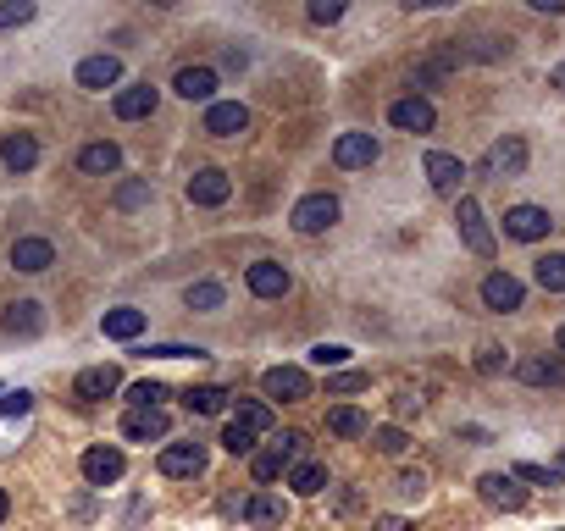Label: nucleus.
Returning <instances> with one entry per match:
<instances>
[{
  "label": "nucleus",
  "mask_w": 565,
  "mask_h": 531,
  "mask_svg": "<svg viewBox=\"0 0 565 531\" xmlns=\"http://www.w3.org/2000/svg\"><path fill=\"white\" fill-rule=\"evenodd\" d=\"M455 233H460V244H466L477 260H493V233H488V216H482V205L471 200V194H460V205H455Z\"/></svg>",
  "instance_id": "f257e3e1"
},
{
  "label": "nucleus",
  "mask_w": 565,
  "mask_h": 531,
  "mask_svg": "<svg viewBox=\"0 0 565 531\" xmlns=\"http://www.w3.org/2000/svg\"><path fill=\"white\" fill-rule=\"evenodd\" d=\"M477 493H482V504H493V509H505V515H516V509H527V487L516 482L510 471H488L477 482Z\"/></svg>",
  "instance_id": "f03ea898"
},
{
  "label": "nucleus",
  "mask_w": 565,
  "mask_h": 531,
  "mask_svg": "<svg viewBox=\"0 0 565 531\" xmlns=\"http://www.w3.org/2000/svg\"><path fill=\"white\" fill-rule=\"evenodd\" d=\"M161 476H172V482L205 476V443H167L161 449Z\"/></svg>",
  "instance_id": "7ed1b4c3"
},
{
  "label": "nucleus",
  "mask_w": 565,
  "mask_h": 531,
  "mask_svg": "<svg viewBox=\"0 0 565 531\" xmlns=\"http://www.w3.org/2000/svg\"><path fill=\"white\" fill-rule=\"evenodd\" d=\"M244 283H250L255 299H283L294 288V277H289V266H283V260H255L250 272H244Z\"/></svg>",
  "instance_id": "20e7f679"
},
{
  "label": "nucleus",
  "mask_w": 565,
  "mask_h": 531,
  "mask_svg": "<svg viewBox=\"0 0 565 531\" xmlns=\"http://www.w3.org/2000/svg\"><path fill=\"white\" fill-rule=\"evenodd\" d=\"M554 216L543 211V205H510L505 211V233L521 238V244H538V238H549Z\"/></svg>",
  "instance_id": "39448f33"
},
{
  "label": "nucleus",
  "mask_w": 565,
  "mask_h": 531,
  "mask_svg": "<svg viewBox=\"0 0 565 531\" xmlns=\"http://www.w3.org/2000/svg\"><path fill=\"white\" fill-rule=\"evenodd\" d=\"M261 388H266V399H283V404L311 399V377H305L300 366H272V371L261 377Z\"/></svg>",
  "instance_id": "423d86ee"
},
{
  "label": "nucleus",
  "mask_w": 565,
  "mask_h": 531,
  "mask_svg": "<svg viewBox=\"0 0 565 531\" xmlns=\"http://www.w3.org/2000/svg\"><path fill=\"white\" fill-rule=\"evenodd\" d=\"M388 122H394L399 133H433L438 111H433V100L405 95V100H394V106H388Z\"/></svg>",
  "instance_id": "0eeeda50"
},
{
  "label": "nucleus",
  "mask_w": 565,
  "mask_h": 531,
  "mask_svg": "<svg viewBox=\"0 0 565 531\" xmlns=\"http://www.w3.org/2000/svg\"><path fill=\"white\" fill-rule=\"evenodd\" d=\"M300 233H327V227L338 222V200L333 194H305L300 205H294V216H289Z\"/></svg>",
  "instance_id": "6e6552de"
},
{
  "label": "nucleus",
  "mask_w": 565,
  "mask_h": 531,
  "mask_svg": "<svg viewBox=\"0 0 565 531\" xmlns=\"http://www.w3.org/2000/svg\"><path fill=\"white\" fill-rule=\"evenodd\" d=\"M244 128H250V111H244L239 100H211V106H205V133H211V139H239Z\"/></svg>",
  "instance_id": "1a4fd4ad"
},
{
  "label": "nucleus",
  "mask_w": 565,
  "mask_h": 531,
  "mask_svg": "<svg viewBox=\"0 0 565 531\" xmlns=\"http://www.w3.org/2000/svg\"><path fill=\"white\" fill-rule=\"evenodd\" d=\"M377 155H383V144H377L372 133H338V144H333V161L344 166V172H361Z\"/></svg>",
  "instance_id": "9d476101"
},
{
  "label": "nucleus",
  "mask_w": 565,
  "mask_h": 531,
  "mask_svg": "<svg viewBox=\"0 0 565 531\" xmlns=\"http://www.w3.org/2000/svg\"><path fill=\"white\" fill-rule=\"evenodd\" d=\"M516 377L527 388H565V354H527L516 366Z\"/></svg>",
  "instance_id": "9b49d317"
},
{
  "label": "nucleus",
  "mask_w": 565,
  "mask_h": 531,
  "mask_svg": "<svg viewBox=\"0 0 565 531\" xmlns=\"http://www.w3.org/2000/svg\"><path fill=\"white\" fill-rule=\"evenodd\" d=\"M122 471H128V460H122V449H111V443H100V449L84 454V482H89V487L122 482Z\"/></svg>",
  "instance_id": "f8f14e48"
},
{
  "label": "nucleus",
  "mask_w": 565,
  "mask_h": 531,
  "mask_svg": "<svg viewBox=\"0 0 565 531\" xmlns=\"http://www.w3.org/2000/svg\"><path fill=\"white\" fill-rule=\"evenodd\" d=\"M167 432H172L167 410H128L122 415V437H128V443H161Z\"/></svg>",
  "instance_id": "ddd939ff"
},
{
  "label": "nucleus",
  "mask_w": 565,
  "mask_h": 531,
  "mask_svg": "<svg viewBox=\"0 0 565 531\" xmlns=\"http://www.w3.org/2000/svg\"><path fill=\"white\" fill-rule=\"evenodd\" d=\"M521 166H527V139H499L482 155V177H521Z\"/></svg>",
  "instance_id": "4468645a"
},
{
  "label": "nucleus",
  "mask_w": 565,
  "mask_h": 531,
  "mask_svg": "<svg viewBox=\"0 0 565 531\" xmlns=\"http://www.w3.org/2000/svg\"><path fill=\"white\" fill-rule=\"evenodd\" d=\"M233 194V177L222 172V166H200V172L189 177V205H222Z\"/></svg>",
  "instance_id": "2eb2a0df"
},
{
  "label": "nucleus",
  "mask_w": 565,
  "mask_h": 531,
  "mask_svg": "<svg viewBox=\"0 0 565 531\" xmlns=\"http://www.w3.org/2000/svg\"><path fill=\"white\" fill-rule=\"evenodd\" d=\"M117 388H122V371H117V366H89V371H78V382H73V393H78L84 404L111 399Z\"/></svg>",
  "instance_id": "dca6fc26"
},
{
  "label": "nucleus",
  "mask_w": 565,
  "mask_h": 531,
  "mask_svg": "<svg viewBox=\"0 0 565 531\" xmlns=\"http://www.w3.org/2000/svg\"><path fill=\"white\" fill-rule=\"evenodd\" d=\"M521 299H527V288H521L510 272H488L482 277V305L488 310H521Z\"/></svg>",
  "instance_id": "f3484780"
},
{
  "label": "nucleus",
  "mask_w": 565,
  "mask_h": 531,
  "mask_svg": "<svg viewBox=\"0 0 565 531\" xmlns=\"http://www.w3.org/2000/svg\"><path fill=\"white\" fill-rule=\"evenodd\" d=\"M427 183H433L438 194H449V200H460V183H466V166H460L455 155L433 150V155H427Z\"/></svg>",
  "instance_id": "a211bd4d"
},
{
  "label": "nucleus",
  "mask_w": 565,
  "mask_h": 531,
  "mask_svg": "<svg viewBox=\"0 0 565 531\" xmlns=\"http://www.w3.org/2000/svg\"><path fill=\"white\" fill-rule=\"evenodd\" d=\"M50 260H56L50 238H17V244H12V266H17L23 277H39V272H50Z\"/></svg>",
  "instance_id": "6ab92c4d"
},
{
  "label": "nucleus",
  "mask_w": 565,
  "mask_h": 531,
  "mask_svg": "<svg viewBox=\"0 0 565 531\" xmlns=\"http://www.w3.org/2000/svg\"><path fill=\"white\" fill-rule=\"evenodd\" d=\"M39 327H45V310H39L34 299H17V305H6V316H0V332H12V338H34Z\"/></svg>",
  "instance_id": "aec40b11"
},
{
  "label": "nucleus",
  "mask_w": 565,
  "mask_h": 531,
  "mask_svg": "<svg viewBox=\"0 0 565 531\" xmlns=\"http://www.w3.org/2000/svg\"><path fill=\"white\" fill-rule=\"evenodd\" d=\"M156 83H128V89H122L117 95V117L122 122H139V117H150V111H156Z\"/></svg>",
  "instance_id": "412c9836"
},
{
  "label": "nucleus",
  "mask_w": 565,
  "mask_h": 531,
  "mask_svg": "<svg viewBox=\"0 0 565 531\" xmlns=\"http://www.w3.org/2000/svg\"><path fill=\"white\" fill-rule=\"evenodd\" d=\"M100 332H106V338H117V343H133L139 332H145V310H133V305L106 310V316H100Z\"/></svg>",
  "instance_id": "4be33fe9"
},
{
  "label": "nucleus",
  "mask_w": 565,
  "mask_h": 531,
  "mask_svg": "<svg viewBox=\"0 0 565 531\" xmlns=\"http://www.w3.org/2000/svg\"><path fill=\"white\" fill-rule=\"evenodd\" d=\"M172 89H178L183 100H205V106H211V95H217V72L211 67H183L178 78H172Z\"/></svg>",
  "instance_id": "5701e85b"
},
{
  "label": "nucleus",
  "mask_w": 565,
  "mask_h": 531,
  "mask_svg": "<svg viewBox=\"0 0 565 531\" xmlns=\"http://www.w3.org/2000/svg\"><path fill=\"white\" fill-rule=\"evenodd\" d=\"M117 78H122V61L117 56H84V61H78V83H84V89H111Z\"/></svg>",
  "instance_id": "b1692460"
},
{
  "label": "nucleus",
  "mask_w": 565,
  "mask_h": 531,
  "mask_svg": "<svg viewBox=\"0 0 565 531\" xmlns=\"http://www.w3.org/2000/svg\"><path fill=\"white\" fill-rule=\"evenodd\" d=\"M78 166H84L89 177H111L122 166V150L111 139H100V144H84V150H78Z\"/></svg>",
  "instance_id": "393cba45"
},
{
  "label": "nucleus",
  "mask_w": 565,
  "mask_h": 531,
  "mask_svg": "<svg viewBox=\"0 0 565 531\" xmlns=\"http://www.w3.org/2000/svg\"><path fill=\"white\" fill-rule=\"evenodd\" d=\"M0 161L12 166V172H28V166L39 161V144H34V133H6V139H0Z\"/></svg>",
  "instance_id": "a878e982"
},
{
  "label": "nucleus",
  "mask_w": 565,
  "mask_h": 531,
  "mask_svg": "<svg viewBox=\"0 0 565 531\" xmlns=\"http://www.w3.org/2000/svg\"><path fill=\"white\" fill-rule=\"evenodd\" d=\"M228 399H233V393L217 388V382H200V388L183 393V404H189L194 415H222V410H228Z\"/></svg>",
  "instance_id": "bb28decb"
},
{
  "label": "nucleus",
  "mask_w": 565,
  "mask_h": 531,
  "mask_svg": "<svg viewBox=\"0 0 565 531\" xmlns=\"http://www.w3.org/2000/svg\"><path fill=\"white\" fill-rule=\"evenodd\" d=\"M327 432L333 437H372V421L355 404H338V410H327Z\"/></svg>",
  "instance_id": "cd10ccee"
},
{
  "label": "nucleus",
  "mask_w": 565,
  "mask_h": 531,
  "mask_svg": "<svg viewBox=\"0 0 565 531\" xmlns=\"http://www.w3.org/2000/svg\"><path fill=\"white\" fill-rule=\"evenodd\" d=\"M283 515H289V504L277 493H255L250 504H244V520H250V526H283Z\"/></svg>",
  "instance_id": "c85d7f7f"
},
{
  "label": "nucleus",
  "mask_w": 565,
  "mask_h": 531,
  "mask_svg": "<svg viewBox=\"0 0 565 531\" xmlns=\"http://www.w3.org/2000/svg\"><path fill=\"white\" fill-rule=\"evenodd\" d=\"M233 426H244V432H255V437L272 432V404L266 399H244L239 410H233Z\"/></svg>",
  "instance_id": "c756f323"
},
{
  "label": "nucleus",
  "mask_w": 565,
  "mask_h": 531,
  "mask_svg": "<svg viewBox=\"0 0 565 531\" xmlns=\"http://www.w3.org/2000/svg\"><path fill=\"white\" fill-rule=\"evenodd\" d=\"M289 487H294V493H300V498H316V493H322V487H327V471H322V465H316V460H300V465H294V471H289Z\"/></svg>",
  "instance_id": "7c9ffc66"
},
{
  "label": "nucleus",
  "mask_w": 565,
  "mask_h": 531,
  "mask_svg": "<svg viewBox=\"0 0 565 531\" xmlns=\"http://www.w3.org/2000/svg\"><path fill=\"white\" fill-rule=\"evenodd\" d=\"M532 277H538L543 294H565V255H543V260H532Z\"/></svg>",
  "instance_id": "2f4dec72"
},
{
  "label": "nucleus",
  "mask_w": 565,
  "mask_h": 531,
  "mask_svg": "<svg viewBox=\"0 0 565 531\" xmlns=\"http://www.w3.org/2000/svg\"><path fill=\"white\" fill-rule=\"evenodd\" d=\"M250 471H255V482H277V476H289L294 465L283 460V454H277V443H272V449H261V454L250 460Z\"/></svg>",
  "instance_id": "473e14b6"
},
{
  "label": "nucleus",
  "mask_w": 565,
  "mask_h": 531,
  "mask_svg": "<svg viewBox=\"0 0 565 531\" xmlns=\"http://www.w3.org/2000/svg\"><path fill=\"white\" fill-rule=\"evenodd\" d=\"M161 399H167L161 382H133L128 388V410H161Z\"/></svg>",
  "instance_id": "72a5a7b5"
},
{
  "label": "nucleus",
  "mask_w": 565,
  "mask_h": 531,
  "mask_svg": "<svg viewBox=\"0 0 565 531\" xmlns=\"http://www.w3.org/2000/svg\"><path fill=\"white\" fill-rule=\"evenodd\" d=\"M183 305L189 310H222V283H189Z\"/></svg>",
  "instance_id": "f704fd0d"
},
{
  "label": "nucleus",
  "mask_w": 565,
  "mask_h": 531,
  "mask_svg": "<svg viewBox=\"0 0 565 531\" xmlns=\"http://www.w3.org/2000/svg\"><path fill=\"white\" fill-rule=\"evenodd\" d=\"M405 443H410V437L399 432V426H377V432H372V449L388 454V460H399V454H405Z\"/></svg>",
  "instance_id": "c9c22d12"
},
{
  "label": "nucleus",
  "mask_w": 565,
  "mask_h": 531,
  "mask_svg": "<svg viewBox=\"0 0 565 531\" xmlns=\"http://www.w3.org/2000/svg\"><path fill=\"white\" fill-rule=\"evenodd\" d=\"M34 23V0H0V28H23Z\"/></svg>",
  "instance_id": "e433bc0d"
},
{
  "label": "nucleus",
  "mask_w": 565,
  "mask_h": 531,
  "mask_svg": "<svg viewBox=\"0 0 565 531\" xmlns=\"http://www.w3.org/2000/svg\"><path fill=\"white\" fill-rule=\"evenodd\" d=\"M28 410H34V393H23V388L0 393V415H6V421H23Z\"/></svg>",
  "instance_id": "4c0bfd02"
},
{
  "label": "nucleus",
  "mask_w": 565,
  "mask_h": 531,
  "mask_svg": "<svg viewBox=\"0 0 565 531\" xmlns=\"http://www.w3.org/2000/svg\"><path fill=\"white\" fill-rule=\"evenodd\" d=\"M344 360H349L344 343H316V349H311V366H322V371H338Z\"/></svg>",
  "instance_id": "58836bf2"
},
{
  "label": "nucleus",
  "mask_w": 565,
  "mask_h": 531,
  "mask_svg": "<svg viewBox=\"0 0 565 531\" xmlns=\"http://www.w3.org/2000/svg\"><path fill=\"white\" fill-rule=\"evenodd\" d=\"M305 449H311V437H305V432H283V437H277V454H283L289 465H300Z\"/></svg>",
  "instance_id": "ea45409f"
},
{
  "label": "nucleus",
  "mask_w": 565,
  "mask_h": 531,
  "mask_svg": "<svg viewBox=\"0 0 565 531\" xmlns=\"http://www.w3.org/2000/svg\"><path fill=\"white\" fill-rule=\"evenodd\" d=\"M305 17H311L316 28H327V23H338V17H344V0H311V6H305Z\"/></svg>",
  "instance_id": "a19ab883"
},
{
  "label": "nucleus",
  "mask_w": 565,
  "mask_h": 531,
  "mask_svg": "<svg viewBox=\"0 0 565 531\" xmlns=\"http://www.w3.org/2000/svg\"><path fill=\"white\" fill-rule=\"evenodd\" d=\"M117 205H122V211H139V205H150V183H139V177H133V183H122V189H117Z\"/></svg>",
  "instance_id": "79ce46f5"
},
{
  "label": "nucleus",
  "mask_w": 565,
  "mask_h": 531,
  "mask_svg": "<svg viewBox=\"0 0 565 531\" xmlns=\"http://www.w3.org/2000/svg\"><path fill=\"white\" fill-rule=\"evenodd\" d=\"M477 371L482 377H499V371H505V349H499V343H482L477 349Z\"/></svg>",
  "instance_id": "37998d69"
},
{
  "label": "nucleus",
  "mask_w": 565,
  "mask_h": 531,
  "mask_svg": "<svg viewBox=\"0 0 565 531\" xmlns=\"http://www.w3.org/2000/svg\"><path fill=\"white\" fill-rule=\"evenodd\" d=\"M222 449H228V454H255V432H244V426L228 421V432H222Z\"/></svg>",
  "instance_id": "c03bdc74"
},
{
  "label": "nucleus",
  "mask_w": 565,
  "mask_h": 531,
  "mask_svg": "<svg viewBox=\"0 0 565 531\" xmlns=\"http://www.w3.org/2000/svg\"><path fill=\"white\" fill-rule=\"evenodd\" d=\"M510 476H516V482H538V487H554V482H560V476H554L549 465H516Z\"/></svg>",
  "instance_id": "a18cd8bd"
},
{
  "label": "nucleus",
  "mask_w": 565,
  "mask_h": 531,
  "mask_svg": "<svg viewBox=\"0 0 565 531\" xmlns=\"http://www.w3.org/2000/svg\"><path fill=\"white\" fill-rule=\"evenodd\" d=\"M366 377L361 371H338V377H327V393H361Z\"/></svg>",
  "instance_id": "49530a36"
},
{
  "label": "nucleus",
  "mask_w": 565,
  "mask_h": 531,
  "mask_svg": "<svg viewBox=\"0 0 565 531\" xmlns=\"http://www.w3.org/2000/svg\"><path fill=\"white\" fill-rule=\"evenodd\" d=\"M139 354H156V360H189V354H200V349H189V343H156V349H139Z\"/></svg>",
  "instance_id": "de8ad7c7"
},
{
  "label": "nucleus",
  "mask_w": 565,
  "mask_h": 531,
  "mask_svg": "<svg viewBox=\"0 0 565 531\" xmlns=\"http://www.w3.org/2000/svg\"><path fill=\"white\" fill-rule=\"evenodd\" d=\"M399 493L421 498V493H427V471H399Z\"/></svg>",
  "instance_id": "09e8293b"
},
{
  "label": "nucleus",
  "mask_w": 565,
  "mask_h": 531,
  "mask_svg": "<svg viewBox=\"0 0 565 531\" xmlns=\"http://www.w3.org/2000/svg\"><path fill=\"white\" fill-rule=\"evenodd\" d=\"M372 531H410V526H405L399 515H377V520H372Z\"/></svg>",
  "instance_id": "8fccbe9b"
},
{
  "label": "nucleus",
  "mask_w": 565,
  "mask_h": 531,
  "mask_svg": "<svg viewBox=\"0 0 565 531\" xmlns=\"http://www.w3.org/2000/svg\"><path fill=\"white\" fill-rule=\"evenodd\" d=\"M549 89H560V95H565V61H560V67H554V72H549Z\"/></svg>",
  "instance_id": "3c124183"
},
{
  "label": "nucleus",
  "mask_w": 565,
  "mask_h": 531,
  "mask_svg": "<svg viewBox=\"0 0 565 531\" xmlns=\"http://www.w3.org/2000/svg\"><path fill=\"white\" fill-rule=\"evenodd\" d=\"M554 354H565V327H560V332H554Z\"/></svg>",
  "instance_id": "603ef678"
},
{
  "label": "nucleus",
  "mask_w": 565,
  "mask_h": 531,
  "mask_svg": "<svg viewBox=\"0 0 565 531\" xmlns=\"http://www.w3.org/2000/svg\"><path fill=\"white\" fill-rule=\"evenodd\" d=\"M6 509H12V498H6V487H0V520H6Z\"/></svg>",
  "instance_id": "864d4df0"
},
{
  "label": "nucleus",
  "mask_w": 565,
  "mask_h": 531,
  "mask_svg": "<svg viewBox=\"0 0 565 531\" xmlns=\"http://www.w3.org/2000/svg\"><path fill=\"white\" fill-rule=\"evenodd\" d=\"M549 471H554V476H565V454H560V460H554V465H549Z\"/></svg>",
  "instance_id": "5fc2aeb1"
}]
</instances>
